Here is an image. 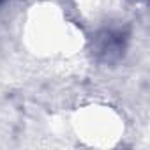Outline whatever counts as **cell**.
<instances>
[{
  "mask_svg": "<svg viewBox=\"0 0 150 150\" xmlns=\"http://www.w3.org/2000/svg\"><path fill=\"white\" fill-rule=\"evenodd\" d=\"M94 55L103 62H117L125 51V35L120 30H101L94 37Z\"/></svg>",
  "mask_w": 150,
  "mask_h": 150,
  "instance_id": "6da1fadb",
  "label": "cell"
},
{
  "mask_svg": "<svg viewBox=\"0 0 150 150\" xmlns=\"http://www.w3.org/2000/svg\"><path fill=\"white\" fill-rule=\"evenodd\" d=\"M2 2H4V0H0V4H2Z\"/></svg>",
  "mask_w": 150,
  "mask_h": 150,
  "instance_id": "7a4b0ae2",
  "label": "cell"
}]
</instances>
